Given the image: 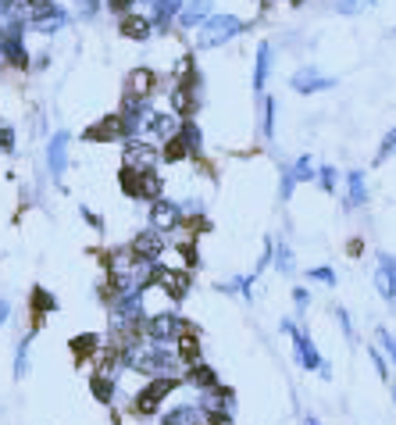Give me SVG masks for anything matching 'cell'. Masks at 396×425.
<instances>
[{
    "label": "cell",
    "mask_w": 396,
    "mask_h": 425,
    "mask_svg": "<svg viewBox=\"0 0 396 425\" xmlns=\"http://www.w3.org/2000/svg\"><path fill=\"white\" fill-rule=\"evenodd\" d=\"M178 136H182V143L190 147L193 161H200V154H204V136H200V126H197L193 118H182V129H178Z\"/></svg>",
    "instance_id": "83f0119b"
},
{
    "label": "cell",
    "mask_w": 396,
    "mask_h": 425,
    "mask_svg": "<svg viewBox=\"0 0 396 425\" xmlns=\"http://www.w3.org/2000/svg\"><path fill=\"white\" fill-rule=\"evenodd\" d=\"M29 4H33V0H18V11H22V8H29Z\"/></svg>",
    "instance_id": "11a10c76"
},
{
    "label": "cell",
    "mask_w": 396,
    "mask_h": 425,
    "mask_svg": "<svg viewBox=\"0 0 396 425\" xmlns=\"http://www.w3.org/2000/svg\"><path fill=\"white\" fill-rule=\"evenodd\" d=\"M15 143H18L15 129H11V126H0V150H4V154H15V150H18Z\"/></svg>",
    "instance_id": "bcb514c9"
},
{
    "label": "cell",
    "mask_w": 396,
    "mask_h": 425,
    "mask_svg": "<svg viewBox=\"0 0 396 425\" xmlns=\"http://www.w3.org/2000/svg\"><path fill=\"white\" fill-rule=\"evenodd\" d=\"M118 182H121V190H125V197H132V200H146L150 204V200L165 197V179L158 172H129V168H121Z\"/></svg>",
    "instance_id": "52a82bcc"
},
{
    "label": "cell",
    "mask_w": 396,
    "mask_h": 425,
    "mask_svg": "<svg viewBox=\"0 0 396 425\" xmlns=\"http://www.w3.org/2000/svg\"><path fill=\"white\" fill-rule=\"evenodd\" d=\"M158 165H161V143L143 140V136L121 140V168H129V172H158Z\"/></svg>",
    "instance_id": "3957f363"
},
{
    "label": "cell",
    "mask_w": 396,
    "mask_h": 425,
    "mask_svg": "<svg viewBox=\"0 0 396 425\" xmlns=\"http://www.w3.org/2000/svg\"><path fill=\"white\" fill-rule=\"evenodd\" d=\"M136 4H143V0H104V8L111 11V15H129V11H136Z\"/></svg>",
    "instance_id": "ee69618b"
},
{
    "label": "cell",
    "mask_w": 396,
    "mask_h": 425,
    "mask_svg": "<svg viewBox=\"0 0 396 425\" xmlns=\"http://www.w3.org/2000/svg\"><path fill=\"white\" fill-rule=\"evenodd\" d=\"M293 172H296V179H300V182H318V165H314V158H311V154L296 158V161H293Z\"/></svg>",
    "instance_id": "e575fe53"
},
{
    "label": "cell",
    "mask_w": 396,
    "mask_h": 425,
    "mask_svg": "<svg viewBox=\"0 0 396 425\" xmlns=\"http://www.w3.org/2000/svg\"><path fill=\"white\" fill-rule=\"evenodd\" d=\"M118 33L125 36V40L143 43V40H150V36H154V22H150V15L129 11V15H121V18H118Z\"/></svg>",
    "instance_id": "ac0fdd59"
},
{
    "label": "cell",
    "mask_w": 396,
    "mask_h": 425,
    "mask_svg": "<svg viewBox=\"0 0 396 425\" xmlns=\"http://www.w3.org/2000/svg\"><path fill=\"white\" fill-rule=\"evenodd\" d=\"M47 65H50V54H40V57H36V72H43Z\"/></svg>",
    "instance_id": "816d5d0a"
},
{
    "label": "cell",
    "mask_w": 396,
    "mask_h": 425,
    "mask_svg": "<svg viewBox=\"0 0 396 425\" xmlns=\"http://www.w3.org/2000/svg\"><path fill=\"white\" fill-rule=\"evenodd\" d=\"M247 29H250V22L239 18V15H211L200 29H193L197 33L193 43H197V50H215V47L236 40L239 33H247Z\"/></svg>",
    "instance_id": "6da1fadb"
},
{
    "label": "cell",
    "mask_w": 396,
    "mask_h": 425,
    "mask_svg": "<svg viewBox=\"0 0 396 425\" xmlns=\"http://www.w3.org/2000/svg\"><path fill=\"white\" fill-rule=\"evenodd\" d=\"M261 136L275 140V97H264V114H261Z\"/></svg>",
    "instance_id": "d590c367"
},
{
    "label": "cell",
    "mask_w": 396,
    "mask_h": 425,
    "mask_svg": "<svg viewBox=\"0 0 396 425\" xmlns=\"http://www.w3.org/2000/svg\"><path fill=\"white\" fill-rule=\"evenodd\" d=\"M211 15H215V0H186V8L178 15L182 29H200Z\"/></svg>",
    "instance_id": "d4e9b609"
},
{
    "label": "cell",
    "mask_w": 396,
    "mask_h": 425,
    "mask_svg": "<svg viewBox=\"0 0 396 425\" xmlns=\"http://www.w3.org/2000/svg\"><path fill=\"white\" fill-rule=\"evenodd\" d=\"M150 11V22H154V29H161V33H168V29L178 22V15H182V8H186V0H150L146 4Z\"/></svg>",
    "instance_id": "e0dca14e"
},
{
    "label": "cell",
    "mask_w": 396,
    "mask_h": 425,
    "mask_svg": "<svg viewBox=\"0 0 396 425\" xmlns=\"http://www.w3.org/2000/svg\"><path fill=\"white\" fill-rule=\"evenodd\" d=\"M150 225L161 229V232H172L178 225H186V204H178L172 197H158L150 200Z\"/></svg>",
    "instance_id": "ba28073f"
},
{
    "label": "cell",
    "mask_w": 396,
    "mask_h": 425,
    "mask_svg": "<svg viewBox=\"0 0 396 425\" xmlns=\"http://www.w3.org/2000/svg\"><path fill=\"white\" fill-rule=\"evenodd\" d=\"M193 154H190V147L182 143V136H172V140H165L161 143V161L165 165H178V161H190Z\"/></svg>",
    "instance_id": "f1b7e54d"
},
{
    "label": "cell",
    "mask_w": 396,
    "mask_h": 425,
    "mask_svg": "<svg viewBox=\"0 0 396 425\" xmlns=\"http://www.w3.org/2000/svg\"><path fill=\"white\" fill-rule=\"evenodd\" d=\"M293 308H296V315H303L311 308V290L307 286H293Z\"/></svg>",
    "instance_id": "f6af8a7d"
},
{
    "label": "cell",
    "mask_w": 396,
    "mask_h": 425,
    "mask_svg": "<svg viewBox=\"0 0 396 425\" xmlns=\"http://www.w3.org/2000/svg\"><path fill=\"white\" fill-rule=\"evenodd\" d=\"M286 4H289V8H300V4H307V0H286Z\"/></svg>",
    "instance_id": "db71d44e"
},
{
    "label": "cell",
    "mask_w": 396,
    "mask_h": 425,
    "mask_svg": "<svg viewBox=\"0 0 396 425\" xmlns=\"http://www.w3.org/2000/svg\"><path fill=\"white\" fill-rule=\"evenodd\" d=\"M318 186L325 193H336L340 190V172H336V165H318Z\"/></svg>",
    "instance_id": "8d00e7d4"
},
{
    "label": "cell",
    "mask_w": 396,
    "mask_h": 425,
    "mask_svg": "<svg viewBox=\"0 0 396 425\" xmlns=\"http://www.w3.org/2000/svg\"><path fill=\"white\" fill-rule=\"evenodd\" d=\"M268 79H271V43L261 40L257 47V61H254V97H268L264 89H268Z\"/></svg>",
    "instance_id": "7402d4cb"
},
{
    "label": "cell",
    "mask_w": 396,
    "mask_h": 425,
    "mask_svg": "<svg viewBox=\"0 0 396 425\" xmlns=\"http://www.w3.org/2000/svg\"><path fill=\"white\" fill-rule=\"evenodd\" d=\"M254 283H257V271H247V276H232V279L218 283L215 290H218V293H232V297H243V300H254Z\"/></svg>",
    "instance_id": "484cf974"
},
{
    "label": "cell",
    "mask_w": 396,
    "mask_h": 425,
    "mask_svg": "<svg viewBox=\"0 0 396 425\" xmlns=\"http://www.w3.org/2000/svg\"><path fill=\"white\" fill-rule=\"evenodd\" d=\"M350 254H353V258L364 254V239H350Z\"/></svg>",
    "instance_id": "f907efd6"
},
{
    "label": "cell",
    "mask_w": 396,
    "mask_h": 425,
    "mask_svg": "<svg viewBox=\"0 0 396 425\" xmlns=\"http://www.w3.org/2000/svg\"><path fill=\"white\" fill-rule=\"evenodd\" d=\"M29 350H33V332H25L15 347V379H25L29 375Z\"/></svg>",
    "instance_id": "f546056e"
},
{
    "label": "cell",
    "mask_w": 396,
    "mask_h": 425,
    "mask_svg": "<svg viewBox=\"0 0 396 425\" xmlns=\"http://www.w3.org/2000/svg\"><path fill=\"white\" fill-rule=\"evenodd\" d=\"M275 264V239H264V247H261V258H257V264H254V271L261 276L264 268H271Z\"/></svg>",
    "instance_id": "60d3db41"
},
{
    "label": "cell",
    "mask_w": 396,
    "mask_h": 425,
    "mask_svg": "<svg viewBox=\"0 0 396 425\" xmlns=\"http://www.w3.org/2000/svg\"><path fill=\"white\" fill-rule=\"evenodd\" d=\"M8 318H11V300L0 297V325H8Z\"/></svg>",
    "instance_id": "c3c4849f"
},
{
    "label": "cell",
    "mask_w": 396,
    "mask_h": 425,
    "mask_svg": "<svg viewBox=\"0 0 396 425\" xmlns=\"http://www.w3.org/2000/svg\"><path fill=\"white\" fill-rule=\"evenodd\" d=\"M89 389L100 404H114V393H118V375H107V372H93L89 375Z\"/></svg>",
    "instance_id": "4316f807"
},
{
    "label": "cell",
    "mask_w": 396,
    "mask_h": 425,
    "mask_svg": "<svg viewBox=\"0 0 396 425\" xmlns=\"http://www.w3.org/2000/svg\"><path fill=\"white\" fill-rule=\"evenodd\" d=\"M393 154H396V126L382 136V143H379V150H375V165H386Z\"/></svg>",
    "instance_id": "f35d334b"
},
{
    "label": "cell",
    "mask_w": 396,
    "mask_h": 425,
    "mask_svg": "<svg viewBox=\"0 0 396 425\" xmlns=\"http://www.w3.org/2000/svg\"><path fill=\"white\" fill-rule=\"evenodd\" d=\"M300 186V179H296V172H293V165H282V172H279V200L282 204H289V197H293V190Z\"/></svg>",
    "instance_id": "836d02e7"
},
{
    "label": "cell",
    "mask_w": 396,
    "mask_h": 425,
    "mask_svg": "<svg viewBox=\"0 0 396 425\" xmlns=\"http://www.w3.org/2000/svg\"><path fill=\"white\" fill-rule=\"evenodd\" d=\"M207 425H232V415H207Z\"/></svg>",
    "instance_id": "681fc988"
},
{
    "label": "cell",
    "mask_w": 396,
    "mask_h": 425,
    "mask_svg": "<svg viewBox=\"0 0 396 425\" xmlns=\"http://www.w3.org/2000/svg\"><path fill=\"white\" fill-rule=\"evenodd\" d=\"M72 354H75L79 364H86V361H100V357L107 354V340L97 336V332H82V336L72 340Z\"/></svg>",
    "instance_id": "d6986e66"
},
{
    "label": "cell",
    "mask_w": 396,
    "mask_h": 425,
    "mask_svg": "<svg viewBox=\"0 0 396 425\" xmlns=\"http://www.w3.org/2000/svg\"><path fill=\"white\" fill-rule=\"evenodd\" d=\"M158 425H207V408L200 401L175 404V408L161 411V422Z\"/></svg>",
    "instance_id": "2e32d148"
},
{
    "label": "cell",
    "mask_w": 396,
    "mask_h": 425,
    "mask_svg": "<svg viewBox=\"0 0 396 425\" xmlns=\"http://www.w3.org/2000/svg\"><path fill=\"white\" fill-rule=\"evenodd\" d=\"M158 94V72L154 68H146V65H139V68H132L129 75H125V94L121 97H136V100H150Z\"/></svg>",
    "instance_id": "5bb4252c"
},
{
    "label": "cell",
    "mask_w": 396,
    "mask_h": 425,
    "mask_svg": "<svg viewBox=\"0 0 396 425\" xmlns=\"http://www.w3.org/2000/svg\"><path fill=\"white\" fill-rule=\"evenodd\" d=\"M182 386V379H146L139 393H132V415L139 418H154L161 415V401L168 393H175Z\"/></svg>",
    "instance_id": "5b68a950"
},
{
    "label": "cell",
    "mask_w": 396,
    "mask_h": 425,
    "mask_svg": "<svg viewBox=\"0 0 396 425\" xmlns=\"http://www.w3.org/2000/svg\"><path fill=\"white\" fill-rule=\"evenodd\" d=\"M275 268H279V271H286V276L296 268V254H293L289 243H275Z\"/></svg>",
    "instance_id": "74e56055"
},
{
    "label": "cell",
    "mask_w": 396,
    "mask_h": 425,
    "mask_svg": "<svg viewBox=\"0 0 396 425\" xmlns=\"http://www.w3.org/2000/svg\"><path fill=\"white\" fill-rule=\"evenodd\" d=\"M303 425H321V422H318L314 415H307V418H303Z\"/></svg>",
    "instance_id": "f5cc1de1"
},
{
    "label": "cell",
    "mask_w": 396,
    "mask_h": 425,
    "mask_svg": "<svg viewBox=\"0 0 396 425\" xmlns=\"http://www.w3.org/2000/svg\"><path fill=\"white\" fill-rule=\"evenodd\" d=\"M29 308H33V318H36V325H40V318H43L47 311L57 308V300H54L43 286H36V290H33V300H29Z\"/></svg>",
    "instance_id": "4dcf8cb0"
},
{
    "label": "cell",
    "mask_w": 396,
    "mask_h": 425,
    "mask_svg": "<svg viewBox=\"0 0 396 425\" xmlns=\"http://www.w3.org/2000/svg\"><path fill=\"white\" fill-rule=\"evenodd\" d=\"M336 318H340V329L346 332V340L353 343V340H357V332H353V318H350V311H346V308H336Z\"/></svg>",
    "instance_id": "7dc6e473"
},
{
    "label": "cell",
    "mask_w": 396,
    "mask_h": 425,
    "mask_svg": "<svg viewBox=\"0 0 396 425\" xmlns=\"http://www.w3.org/2000/svg\"><path fill=\"white\" fill-rule=\"evenodd\" d=\"M368 357H372V364H375V372H379V379H386V382H389L393 375H389V357H386V350L372 343V347H368Z\"/></svg>",
    "instance_id": "ab89813d"
},
{
    "label": "cell",
    "mask_w": 396,
    "mask_h": 425,
    "mask_svg": "<svg viewBox=\"0 0 396 425\" xmlns=\"http://www.w3.org/2000/svg\"><path fill=\"white\" fill-rule=\"evenodd\" d=\"M68 25V11L65 8H61V11H54L50 18H43V22H36L33 29H36V33L40 36H54V33H61V29H65Z\"/></svg>",
    "instance_id": "1f68e13d"
},
{
    "label": "cell",
    "mask_w": 396,
    "mask_h": 425,
    "mask_svg": "<svg viewBox=\"0 0 396 425\" xmlns=\"http://www.w3.org/2000/svg\"><path fill=\"white\" fill-rule=\"evenodd\" d=\"M0 57H4V65H11L18 72L33 68V57L25 50V18L22 15L0 22Z\"/></svg>",
    "instance_id": "7a4b0ae2"
},
{
    "label": "cell",
    "mask_w": 396,
    "mask_h": 425,
    "mask_svg": "<svg viewBox=\"0 0 396 425\" xmlns=\"http://www.w3.org/2000/svg\"><path fill=\"white\" fill-rule=\"evenodd\" d=\"M175 350H178L182 361H186V368H190V364H200L204 361V340H200V332L193 325H186V329L178 332V340H175Z\"/></svg>",
    "instance_id": "ffe728a7"
},
{
    "label": "cell",
    "mask_w": 396,
    "mask_h": 425,
    "mask_svg": "<svg viewBox=\"0 0 396 425\" xmlns=\"http://www.w3.org/2000/svg\"><path fill=\"white\" fill-rule=\"evenodd\" d=\"M178 129H182V118L175 111H150L139 136L143 140H154V143H165V140L178 136Z\"/></svg>",
    "instance_id": "30bf717a"
},
{
    "label": "cell",
    "mask_w": 396,
    "mask_h": 425,
    "mask_svg": "<svg viewBox=\"0 0 396 425\" xmlns=\"http://www.w3.org/2000/svg\"><path fill=\"white\" fill-rule=\"evenodd\" d=\"M393 401H396V375H393Z\"/></svg>",
    "instance_id": "9f6ffc18"
},
{
    "label": "cell",
    "mask_w": 396,
    "mask_h": 425,
    "mask_svg": "<svg viewBox=\"0 0 396 425\" xmlns=\"http://www.w3.org/2000/svg\"><path fill=\"white\" fill-rule=\"evenodd\" d=\"M307 279H311V283H321L325 290H336V283H340V276H336V268H332V264H314V268H307Z\"/></svg>",
    "instance_id": "d6a6232c"
},
{
    "label": "cell",
    "mask_w": 396,
    "mask_h": 425,
    "mask_svg": "<svg viewBox=\"0 0 396 425\" xmlns=\"http://www.w3.org/2000/svg\"><path fill=\"white\" fill-rule=\"evenodd\" d=\"M182 386H193L197 393H207V389H215V386H222V379H218V372L211 368V364H190L186 368V379H182Z\"/></svg>",
    "instance_id": "603a6c76"
},
{
    "label": "cell",
    "mask_w": 396,
    "mask_h": 425,
    "mask_svg": "<svg viewBox=\"0 0 396 425\" xmlns=\"http://www.w3.org/2000/svg\"><path fill=\"white\" fill-rule=\"evenodd\" d=\"M79 215H82V222H86L89 229H93V232H104V218H100L89 204H79Z\"/></svg>",
    "instance_id": "7bdbcfd3"
},
{
    "label": "cell",
    "mask_w": 396,
    "mask_h": 425,
    "mask_svg": "<svg viewBox=\"0 0 396 425\" xmlns=\"http://www.w3.org/2000/svg\"><path fill=\"white\" fill-rule=\"evenodd\" d=\"M368 204V179H364V172H346V197H343V207L346 211H357Z\"/></svg>",
    "instance_id": "cb8c5ba5"
},
{
    "label": "cell",
    "mask_w": 396,
    "mask_h": 425,
    "mask_svg": "<svg viewBox=\"0 0 396 425\" xmlns=\"http://www.w3.org/2000/svg\"><path fill=\"white\" fill-rule=\"evenodd\" d=\"M279 329H282L286 336L293 340V350H296L300 368H303V372H321L325 357H321V350L314 347V340H311L307 332H303V329L296 325V318H282V322H279Z\"/></svg>",
    "instance_id": "8992f818"
},
{
    "label": "cell",
    "mask_w": 396,
    "mask_h": 425,
    "mask_svg": "<svg viewBox=\"0 0 396 425\" xmlns=\"http://www.w3.org/2000/svg\"><path fill=\"white\" fill-rule=\"evenodd\" d=\"M289 86L296 89V94L307 97V94H321V89H332V86H336V79H332V75H321L314 65H303V68H296V72L289 75Z\"/></svg>",
    "instance_id": "4fadbf2b"
},
{
    "label": "cell",
    "mask_w": 396,
    "mask_h": 425,
    "mask_svg": "<svg viewBox=\"0 0 396 425\" xmlns=\"http://www.w3.org/2000/svg\"><path fill=\"white\" fill-rule=\"evenodd\" d=\"M200 404L207 408V415H232V411H236V393L222 382V386H215V389L200 393Z\"/></svg>",
    "instance_id": "44dd1931"
},
{
    "label": "cell",
    "mask_w": 396,
    "mask_h": 425,
    "mask_svg": "<svg viewBox=\"0 0 396 425\" xmlns=\"http://www.w3.org/2000/svg\"><path fill=\"white\" fill-rule=\"evenodd\" d=\"M158 286L168 293V300H172V304H178V300H186V293H190V286H193V276H190V268L161 261V271H158Z\"/></svg>",
    "instance_id": "9c48e42d"
},
{
    "label": "cell",
    "mask_w": 396,
    "mask_h": 425,
    "mask_svg": "<svg viewBox=\"0 0 396 425\" xmlns=\"http://www.w3.org/2000/svg\"><path fill=\"white\" fill-rule=\"evenodd\" d=\"M190 322L182 318L175 308H165V311H150L146 318H143V325H139V332H143V340H154V343H175L178 340V332L186 329Z\"/></svg>",
    "instance_id": "277c9868"
},
{
    "label": "cell",
    "mask_w": 396,
    "mask_h": 425,
    "mask_svg": "<svg viewBox=\"0 0 396 425\" xmlns=\"http://www.w3.org/2000/svg\"><path fill=\"white\" fill-rule=\"evenodd\" d=\"M375 293L386 300V304H396V258L393 254H379V264H375Z\"/></svg>",
    "instance_id": "9a60e30c"
},
{
    "label": "cell",
    "mask_w": 396,
    "mask_h": 425,
    "mask_svg": "<svg viewBox=\"0 0 396 425\" xmlns=\"http://www.w3.org/2000/svg\"><path fill=\"white\" fill-rule=\"evenodd\" d=\"M68 143H72V133L68 129H57L47 140V172H50L54 182H61V175L68 172Z\"/></svg>",
    "instance_id": "8fae6325"
},
{
    "label": "cell",
    "mask_w": 396,
    "mask_h": 425,
    "mask_svg": "<svg viewBox=\"0 0 396 425\" xmlns=\"http://www.w3.org/2000/svg\"><path fill=\"white\" fill-rule=\"evenodd\" d=\"M375 0H336V11L340 15H360L364 8H372Z\"/></svg>",
    "instance_id": "b9f144b4"
},
{
    "label": "cell",
    "mask_w": 396,
    "mask_h": 425,
    "mask_svg": "<svg viewBox=\"0 0 396 425\" xmlns=\"http://www.w3.org/2000/svg\"><path fill=\"white\" fill-rule=\"evenodd\" d=\"M129 247L136 251V258H146V261H161L165 254H168V236L161 232V229H143V232H136L132 236V243Z\"/></svg>",
    "instance_id": "7c38bea8"
}]
</instances>
